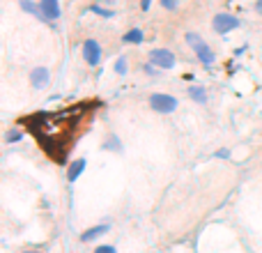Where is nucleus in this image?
Masks as SVG:
<instances>
[{
    "mask_svg": "<svg viewBox=\"0 0 262 253\" xmlns=\"http://www.w3.org/2000/svg\"><path fill=\"white\" fill-rule=\"evenodd\" d=\"M184 39H186V44H189V49L193 51V55L200 60V62H203V67H212V65L216 62V53H214L212 46H209L207 41L198 35V32L189 30L184 35Z\"/></svg>",
    "mask_w": 262,
    "mask_h": 253,
    "instance_id": "nucleus-1",
    "label": "nucleus"
},
{
    "mask_svg": "<svg viewBox=\"0 0 262 253\" xmlns=\"http://www.w3.org/2000/svg\"><path fill=\"white\" fill-rule=\"evenodd\" d=\"M147 104L154 113H161V115H170L180 109V99L175 95H168V92H154V95H149Z\"/></svg>",
    "mask_w": 262,
    "mask_h": 253,
    "instance_id": "nucleus-2",
    "label": "nucleus"
},
{
    "mask_svg": "<svg viewBox=\"0 0 262 253\" xmlns=\"http://www.w3.org/2000/svg\"><path fill=\"white\" fill-rule=\"evenodd\" d=\"M239 26H242V21L230 12H216L212 18V30L216 35H228V32L237 30Z\"/></svg>",
    "mask_w": 262,
    "mask_h": 253,
    "instance_id": "nucleus-3",
    "label": "nucleus"
},
{
    "mask_svg": "<svg viewBox=\"0 0 262 253\" xmlns=\"http://www.w3.org/2000/svg\"><path fill=\"white\" fill-rule=\"evenodd\" d=\"M81 53H83V60H85L88 67H99L101 60H104V49L97 39H85L81 44Z\"/></svg>",
    "mask_w": 262,
    "mask_h": 253,
    "instance_id": "nucleus-4",
    "label": "nucleus"
},
{
    "mask_svg": "<svg viewBox=\"0 0 262 253\" xmlns=\"http://www.w3.org/2000/svg\"><path fill=\"white\" fill-rule=\"evenodd\" d=\"M147 60L152 65H157L159 69H172L177 65V58L170 49H152L147 53Z\"/></svg>",
    "mask_w": 262,
    "mask_h": 253,
    "instance_id": "nucleus-5",
    "label": "nucleus"
},
{
    "mask_svg": "<svg viewBox=\"0 0 262 253\" xmlns=\"http://www.w3.org/2000/svg\"><path fill=\"white\" fill-rule=\"evenodd\" d=\"M39 3V21L41 23H55L60 16H62V9H60V0H37Z\"/></svg>",
    "mask_w": 262,
    "mask_h": 253,
    "instance_id": "nucleus-6",
    "label": "nucleus"
},
{
    "mask_svg": "<svg viewBox=\"0 0 262 253\" xmlns=\"http://www.w3.org/2000/svg\"><path fill=\"white\" fill-rule=\"evenodd\" d=\"M30 86L35 90H44L51 86V69L49 67H35L30 72Z\"/></svg>",
    "mask_w": 262,
    "mask_h": 253,
    "instance_id": "nucleus-7",
    "label": "nucleus"
},
{
    "mask_svg": "<svg viewBox=\"0 0 262 253\" xmlns=\"http://www.w3.org/2000/svg\"><path fill=\"white\" fill-rule=\"evenodd\" d=\"M108 233H111V223H99V226H92V228H88L85 233H81L78 240H81L83 244H90V242L101 240V237L108 235Z\"/></svg>",
    "mask_w": 262,
    "mask_h": 253,
    "instance_id": "nucleus-8",
    "label": "nucleus"
},
{
    "mask_svg": "<svg viewBox=\"0 0 262 253\" xmlns=\"http://www.w3.org/2000/svg\"><path fill=\"white\" fill-rule=\"evenodd\" d=\"M85 168H88V161L83 157L81 159H74V161L69 163V168H67V182H69V184H74V182H76L78 177L85 173Z\"/></svg>",
    "mask_w": 262,
    "mask_h": 253,
    "instance_id": "nucleus-9",
    "label": "nucleus"
},
{
    "mask_svg": "<svg viewBox=\"0 0 262 253\" xmlns=\"http://www.w3.org/2000/svg\"><path fill=\"white\" fill-rule=\"evenodd\" d=\"M186 95H189V99L195 101V104H207L209 101V95H207V90H205L203 86H189Z\"/></svg>",
    "mask_w": 262,
    "mask_h": 253,
    "instance_id": "nucleus-10",
    "label": "nucleus"
},
{
    "mask_svg": "<svg viewBox=\"0 0 262 253\" xmlns=\"http://www.w3.org/2000/svg\"><path fill=\"white\" fill-rule=\"evenodd\" d=\"M101 147H104L106 152H115V154H122L124 152V145H122V140H120L118 134L106 136V140H104V145H101Z\"/></svg>",
    "mask_w": 262,
    "mask_h": 253,
    "instance_id": "nucleus-11",
    "label": "nucleus"
},
{
    "mask_svg": "<svg viewBox=\"0 0 262 253\" xmlns=\"http://www.w3.org/2000/svg\"><path fill=\"white\" fill-rule=\"evenodd\" d=\"M122 41L124 44H134V46H140L145 41V32L143 28H131V30H127L122 35Z\"/></svg>",
    "mask_w": 262,
    "mask_h": 253,
    "instance_id": "nucleus-12",
    "label": "nucleus"
},
{
    "mask_svg": "<svg viewBox=\"0 0 262 253\" xmlns=\"http://www.w3.org/2000/svg\"><path fill=\"white\" fill-rule=\"evenodd\" d=\"M18 7H21L26 14H30V16H37V18L41 16L39 3H35V0H18Z\"/></svg>",
    "mask_w": 262,
    "mask_h": 253,
    "instance_id": "nucleus-13",
    "label": "nucleus"
},
{
    "mask_svg": "<svg viewBox=\"0 0 262 253\" xmlns=\"http://www.w3.org/2000/svg\"><path fill=\"white\" fill-rule=\"evenodd\" d=\"M18 140H23V129H18V126H9V129L5 131V143L14 145V143H18Z\"/></svg>",
    "mask_w": 262,
    "mask_h": 253,
    "instance_id": "nucleus-14",
    "label": "nucleus"
},
{
    "mask_svg": "<svg viewBox=\"0 0 262 253\" xmlns=\"http://www.w3.org/2000/svg\"><path fill=\"white\" fill-rule=\"evenodd\" d=\"M90 12L97 14V16H101V18H113L115 16V12H111V7H104V5H99V3H92Z\"/></svg>",
    "mask_w": 262,
    "mask_h": 253,
    "instance_id": "nucleus-15",
    "label": "nucleus"
},
{
    "mask_svg": "<svg viewBox=\"0 0 262 253\" xmlns=\"http://www.w3.org/2000/svg\"><path fill=\"white\" fill-rule=\"evenodd\" d=\"M115 74H118V76H127L129 74V58L127 55H120V58L115 60Z\"/></svg>",
    "mask_w": 262,
    "mask_h": 253,
    "instance_id": "nucleus-16",
    "label": "nucleus"
},
{
    "mask_svg": "<svg viewBox=\"0 0 262 253\" xmlns=\"http://www.w3.org/2000/svg\"><path fill=\"white\" fill-rule=\"evenodd\" d=\"M140 72H143L145 76H149V78H157L161 69H159L157 65H152V62H149V60H147V62H143V65H140Z\"/></svg>",
    "mask_w": 262,
    "mask_h": 253,
    "instance_id": "nucleus-17",
    "label": "nucleus"
},
{
    "mask_svg": "<svg viewBox=\"0 0 262 253\" xmlns=\"http://www.w3.org/2000/svg\"><path fill=\"white\" fill-rule=\"evenodd\" d=\"M161 3V7L166 9V12H175L177 7H180V0H159Z\"/></svg>",
    "mask_w": 262,
    "mask_h": 253,
    "instance_id": "nucleus-18",
    "label": "nucleus"
},
{
    "mask_svg": "<svg viewBox=\"0 0 262 253\" xmlns=\"http://www.w3.org/2000/svg\"><path fill=\"white\" fill-rule=\"evenodd\" d=\"M95 253H118V249H115L113 244H99L95 249Z\"/></svg>",
    "mask_w": 262,
    "mask_h": 253,
    "instance_id": "nucleus-19",
    "label": "nucleus"
},
{
    "mask_svg": "<svg viewBox=\"0 0 262 253\" xmlns=\"http://www.w3.org/2000/svg\"><path fill=\"white\" fill-rule=\"evenodd\" d=\"M214 157H216V159H230L232 152L228 147H221V150H216V152H214Z\"/></svg>",
    "mask_w": 262,
    "mask_h": 253,
    "instance_id": "nucleus-20",
    "label": "nucleus"
},
{
    "mask_svg": "<svg viewBox=\"0 0 262 253\" xmlns=\"http://www.w3.org/2000/svg\"><path fill=\"white\" fill-rule=\"evenodd\" d=\"M152 7V0H140V12H149Z\"/></svg>",
    "mask_w": 262,
    "mask_h": 253,
    "instance_id": "nucleus-21",
    "label": "nucleus"
},
{
    "mask_svg": "<svg viewBox=\"0 0 262 253\" xmlns=\"http://www.w3.org/2000/svg\"><path fill=\"white\" fill-rule=\"evenodd\" d=\"M246 53V46H239V49H235V58H239V55Z\"/></svg>",
    "mask_w": 262,
    "mask_h": 253,
    "instance_id": "nucleus-22",
    "label": "nucleus"
},
{
    "mask_svg": "<svg viewBox=\"0 0 262 253\" xmlns=\"http://www.w3.org/2000/svg\"><path fill=\"white\" fill-rule=\"evenodd\" d=\"M255 12L262 16V0H255Z\"/></svg>",
    "mask_w": 262,
    "mask_h": 253,
    "instance_id": "nucleus-23",
    "label": "nucleus"
},
{
    "mask_svg": "<svg viewBox=\"0 0 262 253\" xmlns=\"http://www.w3.org/2000/svg\"><path fill=\"white\" fill-rule=\"evenodd\" d=\"M21 253H39V251H21Z\"/></svg>",
    "mask_w": 262,
    "mask_h": 253,
    "instance_id": "nucleus-24",
    "label": "nucleus"
},
{
    "mask_svg": "<svg viewBox=\"0 0 262 253\" xmlns=\"http://www.w3.org/2000/svg\"><path fill=\"white\" fill-rule=\"evenodd\" d=\"M104 3H106V5H108V3H111V0H104Z\"/></svg>",
    "mask_w": 262,
    "mask_h": 253,
    "instance_id": "nucleus-25",
    "label": "nucleus"
}]
</instances>
